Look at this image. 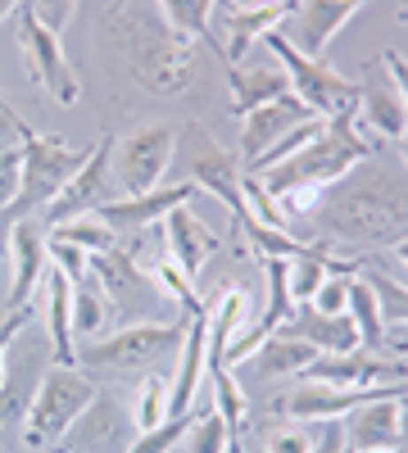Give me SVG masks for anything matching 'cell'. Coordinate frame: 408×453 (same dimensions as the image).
<instances>
[{
	"mask_svg": "<svg viewBox=\"0 0 408 453\" xmlns=\"http://www.w3.org/2000/svg\"><path fill=\"white\" fill-rule=\"evenodd\" d=\"M104 46L127 78L150 96H181L191 87L196 42L181 36L155 0H123L104 19Z\"/></svg>",
	"mask_w": 408,
	"mask_h": 453,
	"instance_id": "1",
	"label": "cell"
},
{
	"mask_svg": "<svg viewBox=\"0 0 408 453\" xmlns=\"http://www.w3.org/2000/svg\"><path fill=\"white\" fill-rule=\"evenodd\" d=\"M341 191H331L318 213L309 241L336 250V245H395L408 236V177L386 173V168H354Z\"/></svg>",
	"mask_w": 408,
	"mask_h": 453,
	"instance_id": "2",
	"label": "cell"
},
{
	"mask_svg": "<svg viewBox=\"0 0 408 453\" xmlns=\"http://www.w3.org/2000/svg\"><path fill=\"white\" fill-rule=\"evenodd\" d=\"M191 318H164V322H127L109 335H91L78 340V363L87 376H132V372H150L164 358H173L181 349V335H187Z\"/></svg>",
	"mask_w": 408,
	"mask_h": 453,
	"instance_id": "3",
	"label": "cell"
},
{
	"mask_svg": "<svg viewBox=\"0 0 408 453\" xmlns=\"http://www.w3.org/2000/svg\"><path fill=\"white\" fill-rule=\"evenodd\" d=\"M96 395V376H87L78 363H50L36 381V395L27 403V418H23V444L27 449H55L68 426L82 418V408Z\"/></svg>",
	"mask_w": 408,
	"mask_h": 453,
	"instance_id": "4",
	"label": "cell"
},
{
	"mask_svg": "<svg viewBox=\"0 0 408 453\" xmlns=\"http://www.w3.org/2000/svg\"><path fill=\"white\" fill-rule=\"evenodd\" d=\"M173 164L187 168V181H196L204 196H213L222 209H232V218H245V196H241V155H232L222 141H213L200 123L177 127V155Z\"/></svg>",
	"mask_w": 408,
	"mask_h": 453,
	"instance_id": "5",
	"label": "cell"
},
{
	"mask_svg": "<svg viewBox=\"0 0 408 453\" xmlns=\"http://www.w3.org/2000/svg\"><path fill=\"white\" fill-rule=\"evenodd\" d=\"M258 46H268V55L281 64V73L290 78V96H300L318 119H331V113H341L345 104L358 100V82L354 78H341L336 68H327V59L300 55L281 27H273Z\"/></svg>",
	"mask_w": 408,
	"mask_h": 453,
	"instance_id": "6",
	"label": "cell"
},
{
	"mask_svg": "<svg viewBox=\"0 0 408 453\" xmlns=\"http://www.w3.org/2000/svg\"><path fill=\"white\" fill-rule=\"evenodd\" d=\"M91 273L109 299V313H119V326L127 322H159V299L164 290L155 286V277L141 268V258L132 250H104V254H87Z\"/></svg>",
	"mask_w": 408,
	"mask_h": 453,
	"instance_id": "7",
	"label": "cell"
},
{
	"mask_svg": "<svg viewBox=\"0 0 408 453\" xmlns=\"http://www.w3.org/2000/svg\"><path fill=\"white\" fill-rule=\"evenodd\" d=\"M173 155H177L173 123H145V127L127 132L123 141H114V186L123 196L155 191L164 173L173 168Z\"/></svg>",
	"mask_w": 408,
	"mask_h": 453,
	"instance_id": "8",
	"label": "cell"
},
{
	"mask_svg": "<svg viewBox=\"0 0 408 453\" xmlns=\"http://www.w3.org/2000/svg\"><path fill=\"white\" fill-rule=\"evenodd\" d=\"M114 191H119V186H114V136H100V141L87 150L82 168L50 196V204L42 209V222H46V226H64V222H73V218H87V213H96L104 200H114Z\"/></svg>",
	"mask_w": 408,
	"mask_h": 453,
	"instance_id": "9",
	"label": "cell"
},
{
	"mask_svg": "<svg viewBox=\"0 0 408 453\" xmlns=\"http://www.w3.org/2000/svg\"><path fill=\"white\" fill-rule=\"evenodd\" d=\"M132 440H136V426H132L127 399L114 386H96L91 403L82 408V418L68 426V435L55 449H68V453H127Z\"/></svg>",
	"mask_w": 408,
	"mask_h": 453,
	"instance_id": "10",
	"label": "cell"
},
{
	"mask_svg": "<svg viewBox=\"0 0 408 453\" xmlns=\"http://www.w3.org/2000/svg\"><path fill=\"white\" fill-rule=\"evenodd\" d=\"M19 46H23V59L32 68V82L55 104H78L82 100V82H78V73H73V64L59 46V32L36 23L27 10H19Z\"/></svg>",
	"mask_w": 408,
	"mask_h": 453,
	"instance_id": "11",
	"label": "cell"
},
{
	"mask_svg": "<svg viewBox=\"0 0 408 453\" xmlns=\"http://www.w3.org/2000/svg\"><path fill=\"white\" fill-rule=\"evenodd\" d=\"M300 381H322L336 390H390L408 386V363L404 358H381L377 349H350V354H318Z\"/></svg>",
	"mask_w": 408,
	"mask_h": 453,
	"instance_id": "12",
	"label": "cell"
},
{
	"mask_svg": "<svg viewBox=\"0 0 408 453\" xmlns=\"http://www.w3.org/2000/svg\"><path fill=\"white\" fill-rule=\"evenodd\" d=\"M196 196H200L196 181H177V186H164V191L155 186V191H141V196H114V200H104L96 209V218L123 241V236H141V232H150V226H159L164 213H173L177 204H191Z\"/></svg>",
	"mask_w": 408,
	"mask_h": 453,
	"instance_id": "13",
	"label": "cell"
},
{
	"mask_svg": "<svg viewBox=\"0 0 408 453\" xmlns=\"http://www.w3.org/2000/svg\"><path fill=\"white\" fill-rule=\"evenodd\" d=\"M10 290H5V304L10 309H23L32 304V295L42 290V277H46V263H50V236H46V222L42 218H19L10 226Z\"/></svg>",
	"mask_w": 408,
	"mask_h": 453,
	"instance_id": "14",
	"label": "cell"
},
{
	"mask_svg": "<svg viewBox=\"0 0 408 453\" xmlns=\"http://www.w3.org/2000/svg\"><path fill=\"white\" fill-rule=\"evenodd\" d=\"M363 0H290V14H286V36L290 46L309 55V59H327L331 42L341 36V27L358 14Z\"/></svg>",
	"mask_w": 408,
	"mask_h": 453,
	"instance_id": "15",
	"label": "cell"
},
{
	"mask_svg": "<svg viewBox=\"0 0 408 453\" xmlns=\"http://www.w3.org/2000/svg\"><path fill=\"white\" fill-rule=\"evenodd\" d=\"M50 363H55L50 340L46 345H23L19 354L10 349L5 372H0V435L23 431V418H27V403L36 395V381H42V372Z\"/></svg>",
	"mask_w": 408,
	"mask_h": 453,
	"instance_id": "16",
	"label": "cell"
},
{
	"mask_svg": "<svg viewBox=\"0 0 408 453\" xmlns=\"http://www.w3.org/2000/svg\"><path fill=\"white\" fill-rule=\"evenodd\" d=\"M304 119H313V109L300 96H281V100H268V104L241 113V141H236L241 164L250 168L258 155H264V150H273L290 127H300Z\"/></svg>",
	"mask_w": 408,
	"mask_h": 453,
	"instance_id": "17",
	"label": "cell"
},
{
	"mask_svg": "<svg viewBox=\"0 0 408 453\" xmlns=\"http://www.w3.org/2000/svg\"><path fill=\"white\" fill-rule=\"evenodd\" d=\"M290 14V0H254V5L222 14V64H241L273 27H281Z\"/></svg>",
	"mask_w": 408,
	"mask_h": 453,
	"instance_id": "18",
	"label": "cell"
},
{
	"mask_svg": "<svg viewBox=\"0 0 408 453\" xmlns=\"http://www.w3.org/2000/svg\"><path fill=\"white\" fill-rule=\"evenodd\" d=\"M213 250H218V236L196 218L191 204H177L173 213H164V254H168L191 281L204 273V263L213 258Z\"/></svg>",
	"mask_w": 408,
	"mask_h": 453,
	"instance_id": "19",
	"label": "cell"
},
{
	"mask_svg": "<svg viewBox=\"0 0 408 453\" xmlns=\"http://www.w3.org/2000/svg\"><path fill=\"white\" fill-rule=\"evenodd\" d=\"M399 403H404V395H381V399H367V403L350 408L345 418H341L345 444L354 453L395 449L399 444Z\"/></svg>",
	"mask_w": 408,
	"mask_h": 453,
	"instance_id": "20",
	"label": "cell"
},
{
	"mask_svg": "<svg viewBox=\"0 0 408 453\" xmlns=\"http://www.w3.org/2000/svg\"><path fill=\"white\" fill-rule=\"evenodd\" d=\"M204 376H209V335H204V313H196L187 322V335H181L177 372L168 376V418H173V412H191L196 390H200Z\"/></svg>",
	"mask_w": 408,
	"mask_h": 453,
	"instance_id": "21",
	"label": "cell"
},
{
	"mask_svg": "<svg viewBox=\"0 0 408 453\" xmlns=\"http://www.w3.org/2000/svg\"><path fill=\"white\" fill-rule=\"evenodd\" d=\"M354 113H358L363 132L373 136V141H399L408 132V109H404V100H399V91L390 82V73H386V78L358 82Z\"/></svg>",
	"mask_w": 408,
	"mask_h": 453,
	"instance_id": "22",
	"label": "cell"
},
{
	"mask_svg": "<svg viewBox=\"0 0 408 453\" xmlns=\"http://www.w3.org/2000/svg\"><path fill=\"white\" fill-rule=\"evenodd\" d=\"M277 331L304 340V345H313L318 354H350V349H358V331H354L350 313H318L313 304H300Z\"/></svg>",
	"mask_w": 408,
	"mask_h": 453,
	"instance_id": "23",
	"label": "cell"
},
{
	"mask_svg": "<svg viewBox=\"0 0 408 453\" xmlns=\"http://www.w3.org/2000/svg\"><path fill=\"white\" fill-rule=\"evenodd\" d=\"M42 290H46V340H50V354H55V363H73L78 358V340H73V281H68V273L59 268L55 258L46 263Z\"/></svg>",
	"mask_w": 408,
	"mask_h": 453,
	"instance_id": "24",
	"label": "cell"
},
{
	"mask_svg": "<svg viewBox=\"0 0 408 453\" xmlns=\"http://www.w3.org/2000/svg\"><path fill=\"white\" fill-rule=\"evenodd\" d=\"M227 87H232L236 119L268 100L290 96V78L281 73V64H227Z\"/></svg>",
	"mask_w": 408,
	"mask_h": 453,
	"instance_id": "25",
	"label": "cell"
},
{
	"mask_svg": "<svg viewBox=\"0 0 408 453\" xmlns=\"http://www.w3.org/2000/svg\"><path fill=\"white\" fill-rule=\"evenodd\" d=\"M345 313H350V322H354V331H358V349H386L390 322H386V313H381V299H377L373 281L358 277V273L350 277V304H345Z\"/></svg>",
	"mask_w": 408,
	"mask_h": 453,
	"instance_id": "26",
	"label": "cell"
},
{
	"mask_svg": "<svg viewBox=\"0 0 408 453\" xmlns=\"http://www.w3.org/2000/svg\"><path fill=\"white\" fill-rule=\"evenodd\" d=\"M313 358H318L313 345H304V340H295V335L277 331V335H268L245 363H254L258 376H300Z\"/></svg>",
	"mask_w": 408,
	"mask_h": 453,
	"instance_id": "27",
	"label": "cell"
},
{
	"mask_svg": "<svg viewBox=\"0 0 408 453\" xmlns=\"http://www.w3.org/2000/svg\"><path fill=\"white\" fill-rule=\"evenodd\" d=\"M68 281H73V340H91L109 322V299H104V290L91 273V263H87L82 277H68Z\"/></svg>",
	"mask_w": 408,
	"mask_h": 453,
	"instance_id": "28",
	"label": "cell"
},
{
	"mask_svg": "<svg viewBox=\"0 0 408 453\" xmlns=\"http://www.w3.org/2000/svg\"><path fill=\"white\" fill-rule=\"evenodd\" d=\"M141 268H145V273L155 277V286L164 290V299H173V304H177V313H181V318H196V313H204V299L196 295L191 277L181 273V268H177V263H173L168 254H155L150 263H141Z\"/></svg>",
	"mask_w": 408,
	"mask_h": 453,
	"instance_id": "29",
	"label": "cell"
},
{
	"mask_svg": "<svg viewBox=\"0 0 408 453\" xmlns=\"http://www.w3.org/2000/svg\"><path fill=\"white\" fill-rule=\"evenodd\" d=\"M245 226V241H250V250H254V258L264 263V258H304V254H313V250H327V245H309V241H300L295 232H281V226H264V222H241Z\"/></svg>",
	"mask_w": 408,
	"mask_h": 453,
	"instance_id": "30",
	"label": "cell"
},
{
	"mask_svg": "<svg viewBox=\"0 0 408 453\" xmlns=\"http://www.w3.org/2000/svg\"><path fill=\"white\" fill-rule=\"evenodd\" d=\"M127 408H132L136 435H141V431H155V426L168 418V372H145Z\"/></svg>",
	"mask_w": 408,
	"mask_h": 453,
	"instance_id": "31",
	"label": "cell"
},
{
	"mask_svg": "<svg viewBox=\"0 0 408 453\" xmlns=\"http://www.w3.org/2000/svg\"><path fill=\"white\" fill-rule=\"evenodd\" d=\"M331 250H313V254H304V258H290L286 263V290H290V299H295V309L300 304H309V299L318 295V286L327 281V273H331Z\"/></svg>",
	"mask_w": 408,
	"mask_h": 453,
	"instance_id": "32",
	"label": "cell"
},
{
	"mask_svg": "<svg viewBox=\"0 0 408 453\" xmlns=\"http://www.w3.org/2000/svg\"><path fill=\"white\" fill-rule=\"evenodd\" d=\"M50 241H64V245H73V250H82V254H104V250H119L123 241L109 232V226L100 222V218H73V222H64V226H50L46 232Z\"/></svg>",
	"mask_w": 408,
	"mask_h": 453,
	"instance_id": "33",
	"label": "cell"
},
{
	"mask_svg": "<svg viewBox=\"0 0 408 453\" xmlns=\"http://www.w3.org/2000/svg\"><path fill=\"white\" fill-rule=\"evenodd\" d=\"M232 426H227V418H222L218 408H204V412H196V422H191V431H187V453H227L232 449Z\"/></svg>",
	"mask_w": 408,
	"mask_h": 453,
	"instance_id": "34",
	"label": "cell"
},
{
	"mask_svg": "<svg viewBox=\"0 0 408 453\" xmlns=\"http://www.w3.org/2000/svg\"><path fill=\"white\" fill-rule=\"evenodd\" d=\"M155 5L181 36H191V42L213 32V0H155Z\"/></svg>",
	"mask_w": 408,
	"mask_h": 453,
	"instance_id": "35",
	"label": "cell"
},
{
	"mask_svg": "<svg viewBox=\"0 0 408 453\" xmlns=\"http://www.w3.org/2000/svg\"><path fill=\"white\" fill-rule=\"evenodd\" d=\"M191 422H196V408H191V412H173V418H164L155 431H141L127 453H173V444L187 440Z\"/></svg>",
	"mask_w": 408,
	"mask_h": 453,
	"instance_id": "36",
	"label": "cell"
},
{
	"mask_svg": "<svg viewBox=\"0 0 408 453\" xmlns=\"http://www.w3.org/2000/svg\"><path fill=\"white\" fill-rule=\"evenodd\" d=\"M313 440H318V426L309 422H286L277 431H268V453H313Z\"/></svg>",
	"mask_w": 408,
	"mask_h": 453,
	"instance_id": "37",
	"label": "cell"
},
{
	"mask_svg": "<svg viewBox=\"0 0 408 453\" xmlns=\"http://www.w3.org/2000/svg\"><path fill=\"white\" fill-rule=\"evenodd\" d=\"M367 281H373V290H377V299H381L386 322H390V326L408 322V286H404V281H395V277H386V273L367 277Z\"/></svg>",
	"mask_w": 408,
	"mask_h": 453,
	"instance_id": "38",
	"label": "cell"
},
{
	"mask_svg": "<svg viewBox=\"0 0 408 453\" xmlns=\"http://www.w3.org/2000/svg\"><path fill=\"white\" fill-rule=\"evenodd\" d=\"M350 277L354 273H327V281L318 286V295L309 299V304L318 313H345V304H350Z\"/></svg>",
	"mask_w": 408,
	"mask_h": 453,
	"instance_id": "39",
	"label": "cell"
},
{
	"mask_svg": "<svg viewBox=\"0 0 408 453\" xmlns=\"http://www.w3.org/2000/svg\"><path fill=\"white\" fill-rule=\"evenodd\" d=\"M23 10L36 19V23H46L50 32H64L73 10H78V0H23Z\"/></svg>",
	"mask_w": 408,
	"mask_h": 453,
	"instance_id": "40",
	"label": "cell"
},
{
	"mask_svg": "<svg viewBox=\"0 0 408 453\" xmlns=\"http://www.w3.org/2000/svg\"><path fill=\"white\" fill-rule=\"evenodd\" d=\"M27 322H32V304H23V309H10L5 318H0V372H5V358H10V349H14L19 340H23Z\"/></svg>",
	"mask_w": 408,
	"mask_h": 453,
	"instance_id": "41",
	"label": "cell"
},
{
	"mask_svg": "<svg viewBox=\"0 0 408 453\" xmlns=\"http://www.w3.org/2000/svg\"><path fill=\"white\" fill-rule=\"evenodd\" d=\"M381 64H386L390 82H395V91H399V100H404V109H408V59H404L399 50H386V55H381Z\"/></svg>",
	"mask_w": 408,
	"mask_h": 453,
	"instance_id": "42",
	"label": "cell"
},
{
	"mask_svg": "<svg viewBox=\"0 0 408 453\" xmlns=\"http://www.w3.org/2000/svg\"><path fill=\"white\" fill-rule=\"evenodd\" d=\"M386 345H390L395 354H408V322H399V326L386 331Z\"/></svg>",
	"mask_w": 408,
	"mask_h": 453,
	"instance_id": "43",
	"label": "cell"
},
{
	"mask_svg": "<svg viewBox=\"0 0 408 453\" xmlns=\"http://www.w3.org/2000/svg\"><path fill=\"white\" fill-rule=\"evenodd\" d=\"M399 449L408 453V395H404V403H399Z\"/></svg>",
	"mask_w": 408,
	"mask_h": 453,
	"instance_id": "44",
	"label": "cell"
},
{
	"mask_svg": "<svg viewBox=\"0 0 408 453\" xmlns=\"http://www.w3.org/2000/svg\"><path fill=\"white\" fill-rule=\"evenodd\" d=\"M23 10V0H0V23H5V19H14Z\"/></svg>",
	"mask_w": 408,
	"mask_h": 453,
	"instance_id": "45",
	"label": "cell"
},
{
	"mask_svg": "<svg viewBox=\"0 0 408 453\" xmlns=\"http://www.w3.org/2000/svg\"><path fill=\"white\" fill-rule=\"evenodd\" d=\"M390 254H395V258L404 263V268H408V236H399V241L390 245Z\"/></svg>",
	"mask_w": 408,
	"mask_h": 453,
	"instance_id": "46",
	"label": "cell"
},
{
	"mask_svg": "<svg viewBox=\"0 0 408 453\" xmlns=\"http://www.w3.org/2000/svg\"><path fill=\"white\" fill-rule=\"evenodd\" d=\"M399 159H404V168H408V132L399 136Z\"/></svg>",
	"mask_w": 408,
	"mask_h": 453,
	"instance_id": "47",
	"label": "cell"
},
{
	"mask_svg": "<svg viewBox=\"0 0 408 453\" xmlns=\"http://www.w3.org/2000/svg\"><path fill=\"white\" fill-rule=\"evenodd\" d=\"M213 5H218V0H213ZM222 5H227V10H241V5H254V0H222Z\"/></svg>",
	"mask_w": 408,
	"mask_h": 453,
	"instance_id": "48",
	"label": "cell"
},
{
	"mask_svg": "<svg viewBox=\"0 0 408 453\" xmlns=\"http://www.w3.org/2000/svg\"><path fill=\"white\" fill-rule=\"evenodd\" d=\"M373 453H404V449H399V444H395V449H373Z\"/></svg>",
	"mask_w": 408,
	"mask_h": 453,
	"instance_id": "49",
	"label": "cell"
},
{
	"mask_svg": "<svg viewBox=\"0 0 408 453\" xmlns=\"http://www.w3.org/2000/svg\"><path fill=\"white\" fill-rule=\"evenodd\" d=\"M32 453H55V449H32Z\"/></svg>",
	"mask_w": 408,
	"mask_h": 453,
	"instance_id": "50",
	"label": "cell"
},
{
	"mask_svg": "<svg viewBox=\"0 0 408 453\" xmlns=\"http://www.w3.org/2000/svg\"><path fill=\"white\" fill-rule=\"evenodd\" d=\"M227 453H241V449H236V440H232V449H227Z\"/></svg>",
	"mask_w": 408,
	"mask_h": 453,
	"instance_id": "51",
	"label": "cell"
},
{
	"mask_svg": "<svg viewBox=\"0 0 408 453\" xmlns=\"http://www.w3.org/2000/svg\"><path fill=\"white\" fill-rule=\"evenodd\" d=\"M114 5H123V0H114Z\"/></svg>",
	"mask_w": 408,
	"mask_h": 453,
	"instance_id": "52",
	"label": "cell"
}]
</instances>
